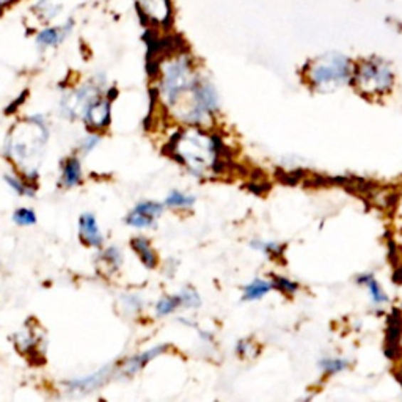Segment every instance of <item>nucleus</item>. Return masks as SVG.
I'll use <instances>...</instances> for the list:
<instances>
[{"label":"nucleus","mask_w":402,"mask_h":402,"mask_svg":"<svg viewBox=\"0 0 402 402\" xmlns=\"http://www.w3.org/2000/svg\"><path fill=\"white\" fill-rule=\"evenodd\" d=\"M126 223L132 226V228H151V226H154L156 220L148 216H143L137 211H132L131 214L126 217Z\"/></svg>","instance_id":"4be33fe9"},{"label":"nucleus","mask_w":402,"mask_h":402,"mask_svg":"<svg viewBox=\"0 0 402 402\" xmlns=\"http://www.w3.org/2000/svg\"><path fill=\"white\" fill-rule=\"evenodd\" d=\"M19 0H0V13L10 10L13 5H16Z\"/></svg>","instance_id":"cd10ccee"},{"label":"nucleus","mask_w":402,"mask_h":402,"mask_svg":"<svg viewBox=\"0 0 402 402\" xmlns=\"http://www.w3.org/2000/svg\"><path fill=\"white\" fill-rule=\"evenodd\" d=\"M361 95L376 97L390 93L394 85L391 63L382 57H366L354 66L352 83Z\"/></svg>","instance_id":"7ed1b4c3"},{"label":"nucleus","mask_w":402,"mask_h":402,"mask_svg":"<svg viewBox=\"0 0 402 402\" xmlns=\"http://www.w3.org/2000/svg\"><path fill=\"white\" fill-rule=\"evenodd\" d=\"M236 351L240 356H255V355H258V349L255 347L252 339H240L238 343Z\"/></svg>","instance_id":"a878e982"},{"label":"nucleus","mask_w":402,"mask_h":402,"mask_svg":"<svg viewBox=\"0 0 402 402\" xmlns=\"http://www.w3.org/2000/svg\"><path fill=\"white\" fill-rule=\"evenodd\" d=\"M75 27V21L73 18L66 19L62 24H48L35 35V43L40 51L55 49L60 44H63Z\"/></svg>","instance_id":"39448f33"},{"label":"nucleus","mask_w":402,"mask_h":402,"mask_svg":"<svg viewBox=\"0 0 402 402\" xmlns=\"http://www.w3.org/2000/svg\"><path fill=\"white\" fill-rule=\"evenodd\" d=\"M274 290V285L270 282H265L263 278H255L252 283L247 285L242 291V300L244 302H252V300H260L265 294Z\"/></svg>","instance_id":"ddd939ff"},{"label":"nucleus","mask_w":402,"mask_h":402,"mask_svg":"<svg viewBox=\"0 0 402 402\" xmlns=\"http://www.w3.org/2000/svg\"><path fill=\"white\" fill-rule=\"evenodd\" d=\"M79 234L80 239L88 247H101L104 242V236L97 225L96 217L92 212H85L79 218Z\"/></svg>","instance_id":"0eeeda50"},{"label":"nucleus","mask_w":402,"mask_h":402,"mask_svg":"<svg viewBox=\"0 0 402 402\" xmlns=\"http://www.w3.org/2000/svg\"><path fill=\"white\" fill-rule=\"evenodd\" d=\"M30 11L33 13L36 21L48 26L63 13V5L54 2V0H36V2L30 6Z\"/></svg>","instance_id":"9d476101"},{"label":"nucleus","mask_w":402,"mask_h":402,"mask_svg":"<svg viewBox=\"0 0 402 402\" xmlns=\"http://www.w3.org/2000/svg\"><path fill=\"white\" fill-rule=\"evenodd\" d=\"M355 63L339 52H325L305 65V80L314 92L327 93L351 85Z\"/></svg>","instance_id":"f03ea898"},{"label":"nucleus","mask_w":402,"mask_h":402,"mask_svg":"<svg viewBox=\"0 0 402 402\" xmlns=\"http://www.w3.org/2000/svg\"><path fill=\"white\" fill-rule=\"evenodd\" d=\"M356 283L368 287L371 300H373L374 305H384V303L388 302V295L385 294V291L382 290V286L379 285V282L374 278V275H371V274L360 275L359 278H356Z\"/></svg>","instance_id":"4468645a"},{"label":"nucleus","mask_w":402,"mask_h":402,"mask_svg":"<svg viewBox=\"0 0 402 402\" xmlns=\"http://www.w3.org/2000/svg\"><path fill=\"white\" fill-rule=\"evenodd\" d=\"M100 143H101L100 135H96V134L88 135V137H85V139L82 140L80 149L83 151V153H90V151H92L93 148H96L97 145H100Z\"/></svg>","instance_id":"bb28decb"},{"label":"nucleus","mask_w":402,"mask_h":402,"mask_svg":"<svg viewBox=\"0 0 402 402\" xmlns=\"http://www.w3.org/2000/svg\"><path fill=\"white\" fill-rule=\"evenodd\" d=\"M319 368L324 371L327 376L338 374L341 371L349 368V360L346 359H324L319 361Z\"/></svg>","instance_id":"aec40b11"},{"label":"nucleus","mask_w":402,"mask_h":402,"mask_svg":"<svg viewBox=\"0 0 402 402\" xmlns=\"http://www.w3.org/2000/svg\"><path fill=\"white\" fill-rule=\"evenodd\" d=\"M181 305V297L178 295H165L161 300L156 303V314L157 316H166L176 311Z\"/></svg>","instance_id":"a211bd4d"},{"label":"nucleus","mask_w":402,"mask_h":402,"mask_svg":"<svg viewBox=\"0 0 402 402\" xmlns=\"http://www.w3.org/2000/svg\"><path fill=\"white\" fill-rule=\"evenodd\" d=\"M131 247L135 250V253L139 255L140 261L148 269H154L157 265V255L151 247L149 240L143 236H137L131 240Z\"/></svg>","instance_id":"9b49d317"},{"label":"nucleus","mask_w":402,"mask_h":402,"mask_svg":"<svg viewBox=\"0 0 402 402\" xmlns=\"http://www.w3.org/2000/svg\"><path fill=\"white\" fill-rule=\"evenodd\" d=\"M223 142L216 135H208L200 129L179 132L171 140L173 157L187 166L194 176L200 178L208 170H222Z\"/></svg>","instance_id":"f257e3e1"},{"label":"nucleus","mask_w":402,"mask_h":402,"mask_svg":"<svg viewBox=\"0 0 402 402\" xmlns=\"http://www.w3.org/2000/svg\"><path fill=\"white\" fill-rule=\"evenodd\" d=\"M272 285H274V290H278V291H282L285 294H294V292H297V290H299V285L291 282V280H287L286 277L275 275Z\"/></svg>","instance_id":"393cba45"},{"label":"nucleus","mask_w":402,"mask_h":402,"mask_svg":"<svg viewBox=\"0 0 402 402\" xmlns=\"http://www.w3.org/2000/svg\"><path fill=\"white\" fill-rule=\"evenodd\" d=\"M164 209H165V204L157 203V201H142L134 208V211H137V212H140V214L148 216V217L154 218V220L157 217H161Z\"/></svg>","instance_id":"412c9836"},{"label":"nucleus","mask_w":402,"mask_h":402,"mask_svg":"<svg viewBox=\"0 0 402 402\" xmlns=\"http://www.w3.org/2000/svg\"><path fill=\"white\" fill-rule=\"evenodd\" d=\"M142 19L149 26L165 28L171 24L173 4L171 0H135Z\"/></svg>","instance_id":"20e7f679"},{"label":"nucleus","mask_w":402,"mask_h":402,"mask_svg":"<svg viewBox=\"0 0 402 402\" xmlns=\"http://www.w3.org/2000/svg\"><path fill=\"white\" fill-rule=\"evenodd\" d=\"M252 248L258 250V252H261L264 255H268L270 258H277V256H282L283 255V245L278 244V242L274 240H260V239H253L252 240Z\"/></svg>","instance_id":"6ab92c4d"},{"label":"nucleus","mask_w":402,"mask_h":402,"mask_svg":"<svg viewBox=\"0 0 402 402\" xmlns=\"http://www.w3.org/2000/svg\"><path fill=\"white\" fill-rule=\"evenodd\" d=\"M110 97L100 96L95 101L88 104V107L83 112V121L93 131H101L110 125Z\"/></svg>","instance_id":"423d86ee"},{"label":"nucleus","mask_w":402,"mask_h":402,"mask_svg":"<svg viewBox=\"0 0 402 402\" xmlns=\"http://www.w3.org/2000/svg\"><path fill=\"white\" fill-rule=\"evenodd\" d=\"M179 297H181V305L184 308H199L201 305L200 295L194 287H184V290H181Z\"/></svg>","instance_id":"5701e85b"},{"label":"nucleus","mask_w":402,"mask_h":402,"mask_svg":"<svg viewBox=\"0 0 402 402\" xmlns=\"http://www.w3.org/2000/svg\"><path fill=\"white\" fill-rule=\"evenodd\" d=\"M5 183L9 184L14 192L19 194V195H26V196H33L36 194V187L32 184H27L24 179H21L16 174H9L6 173L5 176Z\"/></svg>","instance_id":"f3484780"},{"label":"nucleus","mask_w":402,"mask_h":402,"mask_svg":"<svg viewBox=\"0 0 402 402\" xmlns=\"http://www.w3.org/2000/svg\"><path fill=\"white\" fill-rule=\"evenodd\" d=\"M121 263H123V255H121L117 247L105 248L101 253L102 269H109V274H115V272L120 269Z\"/></svg>","instance_id":"dca6fc26"},{"label":"nucleus","mask_w":402,"mask_h":402,"mask_svg":"<svg viewBox=\"0 0 402 402\" xmlns=\"http://www.w3.org/2000/svg\"><path fill=\"white\" fill-rule=\"evenodd\" d=\"M166 349H169V346H166V344L156 346V347L148 349V351L142 352L139 355L131 356V359L126 360L123 365H121V373H123V376H127V377L135 376V374L139 373V371H142L143 368H145L151 360H154L156 356L164 354Z\"/></svg>","instance_id":"6e6552de"},{"label":"nucleus","mask_w":402,"mask_h":402,"mask_svg":"<svg viewBox=\"0 0 402 402\" xmlns=\"http://www.w3.org/2000/svg\"><path fill=\"white\" fill-rule=\"evenodd\" d=\"M195 201H196L195 196L192 195H187L179 191H171L169 195H166L164 204L165 208H171V209H189L194 206Z\"/></svg>","instance_id":"2eb2a0df"},{"label":"nucleus","mask_w":402,"mask_h":402,"mask_svg":"<svg viewBox=\"0 0 402 402\" xmlns=\"http://www.w3.org/2000/svg\"><path fill=\"white\" fill-rule=\"evenodd\" d=\"M82 181V165L78 157H70L66 159L63 164V171H62V186L66 189H71L79 186Z\"/></svg>","instance_id":"f8f14e48"},{"label":"nucleus","mask_w":402,"mask_h":402,"mask_svg":"<svg viewBox=\"0 0 402 402\" xmlns=\"http://www.w3.org/2000/svg\"><path fill=\"white\" fill-rule=\"evenodd\" d=\"M13 220H14V223H18L19 226L35 225L36 223L35 211L33 209H28V208H21L18 211H14Z\"/></svg>","instance_id":"b1692460"},{"label":"nucleus","mask_w":402,"mask_h":402,"mask_svg":"<svg viewBox=\"0 0 402 402\" xmlns=\"http://www.w3.org/2000/svg\"><path fill=\"white\" fill-rule=\"evenodd\" d=\"M110 373H112V366H105L92 376L74 379V381L66 382L65 385L68 386V390L71 391H93L107 382Z\"/></svg>","instance_id":"1a4fd4ad"}]
</instances>
